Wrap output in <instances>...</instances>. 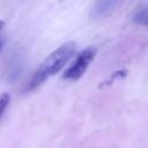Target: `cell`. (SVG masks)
<instances>
[{
	"instance_id": "obj_1",
	"label": "cell",
	"mask_w": 148,
	"mask_h": 148,
	"mask_svg": "<svg viewBox=\"0 0 148 148\" xmlns=\"http://www.w3.org/2000/svg\"><path fill=\"white\" fill-rule=\"evenodd\" d=\"M76 51V43L75 42H66L51 52L44 61L39 65L36 72L32 74L30 80L25 83L22 92H29L37 87H39L49 76L56 75L74 56Z\"/></svg>"
},
{
	"instance_id": "obj_2",
	"label": "cell",
	"mask_w": 148,
	"mask_h": 148,
	"mask_svg": "<svg viewBox=\"0 0 148 148\" xmlns=\"http://www.w3.org/2000/svg\"><path fill=\"white\" fill-rule=\"evenodd\" d=\"M97 53V49L95 46H88L80 51L75 59L73 60L72 65L64 72L62 79L65 80H71V81H76L79 80L83 73L87 71L89 64L92 61Z\"/></svg>"
},
{
	"instance_id": "obj_3",
	"label": "cell",
	"mask_w": 148,
	"mask_h": 148,
	"mask_svg": "<svg viewBox=\"0 0 148 148\" xmlns=\"http://www.w3.org/2000/svg\"><path fill=\"white\" fill-rule=\"evenodd\" d=\"M123 0H98L90 9L89 16L94 20H99L111 15L121 3Z\"/></svg>"
},
{
	"instance_id": "obj_4",
	"label": "cell",
	"mask_w": 148,
	"mask_h": 148,
	"mask_svg": "<svg viewBox=\"0 0 148 148\" xmlns=\"http://www.w3.org/2000/svg\"><path fill=\"white\" fill-rule=\"evenodd\" d=\"M22 67H23V64H22V61H21L20 58L13 59V61H12L10 65H9L8 72H7V76H8V80H9L10 82H12V81H15V80L21 75Z\"/></svg>"
},
{
	"instance_id": "obj_5",
	"label": "cell",
	"mask_w": 148,
	"mask_h": 148,
	"mask_svg": "<svg viewBox=\"0 0 148 148\" xmlns=\"http://www.w3.org/2000/svg\"><path fill=\"white\" fill-rule=\"evenodd\" d=\"M132 21L136 24H146L148 22V6L139 8L132 16Z\"/></svg>"
},
{
	"instance_id": "obj_6",
	"label": "cell",
	"mask_w": 148,
	"mask_h": 148,
	"mask_svg": "<svg viewBox=\"0 0 148 148\" xmlns=\"http://www.w3.org/2000/svg\"><path fill=\"white\" fill-rule=\"evenodd\" d=\"M9 102H10V97H9V95L7 92H5V94H2L0 96V118L3 116Z\"/></svg>"
},
{
	"instance_id": "obj_7",
	"label": "cell",
	"mask_w": 148,
	"mask_h": 148,
	"mask_svg": "<svg viewBox=\"0 0 148 148\" xmlns=\"http://www.w3.org/2000/svg\"><path fill=\"white\" fill-rule=\"evenodd\" d=\"M126 74H127V71H125V69H120V71H117V72H114L112 75H111V79H110V81H109V83H111L114 79H123V77H125L126 76Z\"/></svg>"
},
{
	"instance_id": "obj_8",
	"label": "cell",
	"mask_w": 148,
	"mask_h": 148,
	"mask_svg": "<svg viewBox=\"0 0 148 148\" xmlns=\"http://www.w3.org/2000/svg\"><path fill=\"white\" fill-rule=\"evenodd\" d=\"M3 25H5V22H3L2 20H0V30L3 28Z\"/></svg>"
},
{
	"instance_id": "obj_9",
	"label": "cell",
	"mask_w": 148,
	"mask_h": 148,
	"mask_svg": "<svg viewBox=\"0 0 148 148\" xmlns=\"http://www.w3.org/2000/svg\"><path fill=\"white\" fill-rule=\"evenodd\" d=\"M1 49H2V39L0 38V52H1Z\"/></svg>"
},
{
	"instance_id": "obj_10",
	"label": "cell",
	"mask_w": 148,
	"mask_h": 148,
	"mask_svg": "<svg viewBox=\"0 0 148 148\" xmlns=\"http://www.w3.org/2000/svg\"><path fill=\"white\" fill-rule=\"evenodd\" d=\"M146 24H147V25H148V22H147V23H146Z\"/></svg>"
}]
</instances>
